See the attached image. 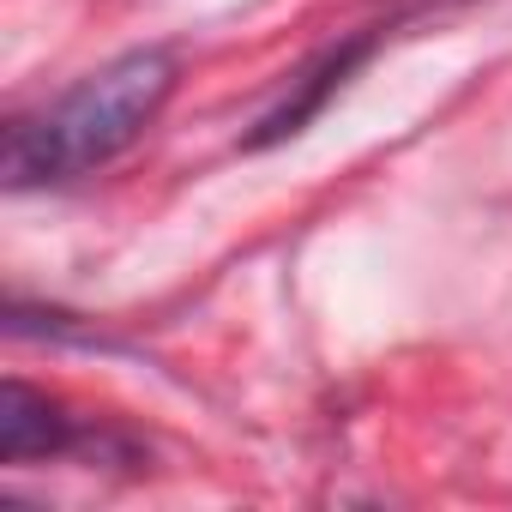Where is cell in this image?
Instances as JSON below:
<instances>
[{"label": "cell", "mask_w": 512, "mask_h": 512, "mask_svg": "<svg viewBox=\"0 0 512 512\" xmlns=\"http://www.w3.org/2000/svg\"><path fill=\"white\" fill-rule=\"evenodd\" d=\"M175 79H181V61L169 49H127L103 61L49 109L7 127V187L13 193L67 187L109 169L163 115V103L175 97Z\"/></svg>", "instance_id": "obj_1"}, {"label": "cell", "mask_w": 512, "mask_h": 512, "mask_svg": "<svg viewBox=\"0 0 512 512\" xmlns=\"http://www.w3.org/2000/svg\"><path fill=\"white\" fill-rule=\"evenodd\" d=\"M73 446H79L73 416H61L25 380L0 386V464H31V458H55V452H73Z\"/></svg>", "instance_id": "obj_2"}]
</instances>
